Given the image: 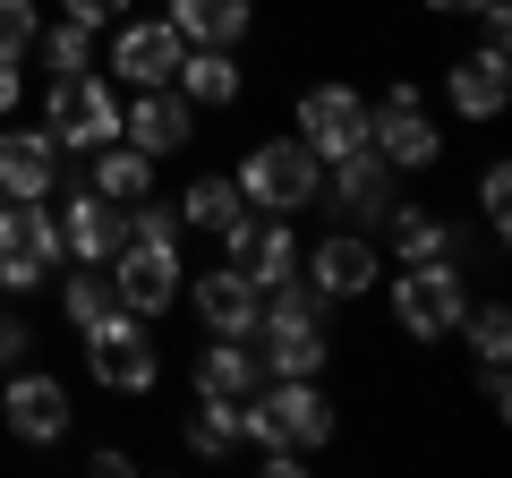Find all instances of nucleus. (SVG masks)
<instances>
[{
	"label": "nucleus",
	"mask_w": 512,
	"mask_h": 478,
	"mask_svg": "<svg viewBox=\"0 0 512 478\" xmlns=\"http://www.w3.org/2000/svg\"><path fill=\"white\" fill-rule=\"evenodd\" d=\"M256 368L265 376H325L333 368V299H316L308 282H274L256 308Z\"/></svg>",
	"instance_id": "nucleus-1"
},
{
	"label": "nucleus",
	"mask_w": 512,
	"mask_h": 478,
	"mask_svg": "<svg viewBox=\"0 0 512 478\" xmlns=\"http://www.w3.org/2000/svg\"><path fill=\"white\" fill-rule=\"evenodd\" d=\"M239 444H299V453H325L333 444V402H325V376H274L239 402Z\"/></svg>",
	"instance_id": "nucleus-2"
},
{
	"label": "nucleus",
	"mask_w": 512,
	"mask_h": 478,
	"mask_svg": "<svg viewBox=\"0 0 512 478\" xmlns=\"http://www.w3.org/2000/svg\"><path fill=\"white\" fill-rule=\"evenodd\" d=\"M60 265H69V248H60L52 197H0V291L35 299V291H52Z\"/></svg>",
	"instance_id": "nucleus-3"
},
{
	"label": "nucleus",
	"mask_w": 512,
	"mask_h": 478,
	"mask_svg": "<svg viewBox=\"0 0 512 478\" xmlns=\"http://www.w3.org/2000/svg\"><path fill=\"white\" fill-rule=\"evenodd\" d=\"M231 180H239V197H248L256 214H308V205L325 197V163H316L299 137H256Z\"/></svg>",
	"instance_id": "nucleus-4"
},
{
	"label": "nucleus",
	"mask_w": 512,
	"mask_h": 478,
	"mask_svg": "<svg viewBox=\"0 0 512 478\" xmlns=\"http://www.w3.org/2000/svg\"><path fill=\"white\" fill-rule=\"evenodd\" d=\"M461 316H470V282H461L453 257L393 265V325H402L410 342H453Z\"/></svg>",
	"instance_id": "nucleus-5"
},
{
	"label": "nucleus",
	"mask_w": 512,
	"mask_h": 478,
	"mask_svg": "<svg viewBox=\"0 0 512 478\" xmlns=\"http://www.w3.org/2000/svg\"><path fill=\"white\" fill-rule=\"evenodd\" d=\"M86 376L103 393H154L163 385V342H154V316H94L86 325Z\"/></svg>",
	"instance_id": "nucleus-6"
},
{
	"label": "nucleus",
	"mask_w": 512,
	"mask_h": 478,
	"mask_svg": "<svg viewBox=\"0 0 512 478\" xmlns=\"http://www.w3.org/2000/svg\"><path fill=\"white\" fill-rule=\"evenodd\" d=\"M367 146L393 171H436L444 163V129H436V111H427V94L410 86V77H393V86L367 103Z\"/></svg>",
	"instance_id": "nucleus-7"
},
{
	"label": "nucleus",
	"mask_w": 512,
	"mask_h": 478,
	"mask_svg": "<svg viewBox=\"0 0 512 478\" xmlns=\"http://www.w3.org/2000/svg\"><path fill=\"white\" fill-rule=\"evenodd\" d=\"M43 129H52L60 154H94L120 137V94H111V77L77 69V77H52V94H43Z\"/></svg>",
	"instance_id": "nucleus-8"
},
{
	"label": "nucleus",
	"mask_w": 512,
	"mask_h": 478,
	"mask_svg": "<svg viewBox=\"0 0 512 478\" xmlns=\"http://www.w3.org/2000/svg\"><path fill=\"white\" fill-rule=\"evenodd\" d=\"M299 282L316 299H333V308H350V299H367L384 282V248L367 231H325L316 248H299Z\"/></svg>",
	"instance_id": "nucleus-9"
},
{
	"label": "nucleus",
	"mask_w": 512,
	"mask_h": 478,
	"mask_svg": "<svg viewBox=\"0 0 512 478\" xmlns=\"http://www.w3.org/2000/svg\"><path fill=\"white\" fill-rule=\"evenodd\" d=\"M180 239H120V257H111V291H120L128 316H171L180 308Z\"/></svg>",
	"instance_id": "nucleus-10"
},
{
	"label": "nucleus",
	"mask_w": 512,
	"mask_h": 478,
	"mask_svg": "<svg viewBox=\"0 0 512 478\" xmlns=\"http://www.w3.org/2000/svg\"><path fill=\"white\" fill-rule=\"evenodd\" d=\"M291 137L316 154V163H342L350 146H367V94L342 86V77L308 86V94H299V111H291Z\"/></svg>",
	"instance_id": "nucleus-11"
},
{
	"label": "nucleus",
	"mask_w": 512,
	"mask_h": 478,
	"mask_svg": "<svg viewBox=\"0 0 512 478\" xmlns=\"http://www.w3.org/2000/svg\"><path fill=\"white\" fill-rule=\"evenodd\" d=\"M222 257H231L256 291L291 282V274H299V231H291V214H256V205H239L231 231H222Z\"/></svg>",
	"instance_id": "nucleus-12"
},
{
	"label": "nucleus",
	"mask_w": 512,
	"mask_h": 478,
	"mask_svg": "<svg viewBox=\"0 0 512 478\" xmlns=\"http://www.w3.org/2000/svg\"><path fill=\"white\" fill-rule=\"evenodd\" d=\"M120 137L146 154V163H171V154L197 146V103H188L180 86H137L120 103Z\"/></svg>",
	"instance_id": "nucleus-13"
},
{
	"label": "nucleus",
	"mask_w": 512,
	"mask_h": 478,
	"mask_svg": "<svg viewBox=\"0 0 512 478\" xmlns=\"http://www.w3.org/2000/svg\"><path fill=\"white\" fill-rule=\"evenodd\" d=\"M60 248H69V265H111L128 239V205H111L103 188H69L60 197Z\"/></svg>",
	"instance_id": "nucleus-14"
},
{
	"label": "nucleus",
	"mask_w": 512,
	"mask_h": 478,
	"mask_svg": "<svg viewBox=\"0 0 512 478\" xmlns=\"http://www.w3.org/2000/svg\"><path fill=\"white\" fill-rule=\"evenodd\" d=\"M0 419H9V436H18V444H60L77 427V402H69L60 376L18 368V376H9V393H0Z\"/></svg>",
	"instance_id": "nucleus-15"
},
{
	"label": "nucleus",
	"mask_w": 512,
	"mask_h": 478,
	"mask_svg": "<svg viewBox=\"0 0 512 478\" xmlns=\"http://www.w3.org/2000/svg\"><path fill=\"white\" fill-rule=\"evenodd\" d=\"M180 52H188V43L171 35V18H120V26H111V77H128V94H137V86H171Z\"/></svg>",
	"instance_id": "nucleus-16"
},
{
	"label": "nucleus",
	"mask_w": 512,
	"mask_h": 478,
	"mask_svg": "<svg viewBox=\"0 0 512 478\" xmlns=\"http://www.w3.org/2000/svg\"><path fill=\"white\" fill-rule=\"evenodd\" d=\"M325 197L350 214V231H376L384 205H393V163L376 146H350L342 163H325Z\"/></svg>",
	"instance_id": "nucleus-17"
},
{
	"label": "nucleus",
	"mask_w": 512,
	"mask_h": 478,
	"mask_svg": "<svg viewBox=\"0 0 512 478\" xmlns=\"http://www.w3.org/2000/svg\"><path fill=\"white\" fill-rule=\"evenodd\" d=\"M188 308L205 316V333H256L265 291H256V282L239 274L231 257H222V265H205V274H188Z\"/></svg>",
	"instance_id": "nucleus-18"
},
{
	"label": "nucleus",
	"mask_w": 512,
	"mask_h": 478,
	"mask_svg": "<svg viewBox=\"0 0 512 478\" xmlns=\"http://www.w3.org/2000/svg\"><path fill=\"white\" fill-rule=\"evenodd\" d=\"M444 103H453V120H495L512 103V60L504 52H461L444 69Z\"/></svg>",
	"instance_id": "nucleus-19"
},
{
	"label": "nucleus",
	"mask_w": 512,
	"mask_h": 478,
	"mask_svg": "<svg viewBox=\"0 0 512 478\" xmlns=\"http://www.w3.org/2000/svg\"><path fill=\"white\" fill-rule=\"evenodd\" d=\"M60 188V146L52 129H0V197H52Z\"/></svg>",
	"instance_id": "nucleus-20"
},
{
	"label": "nucleus",
	"mask_w": 512,
	"mask_h": 478,
	"mask_svg": "<svg viewBox=\"0 0 512 478\" xmlns=\"http://www.w3.org/2000/svg\"><path fill=\"white\" fill-rule=\"evenodd\" d=\"M163 18L180 43H205V52H231V43H248L256 26V0H163Z\"/></svg>",
	"instance_id": "nucleus-21"
},
{
	"label": "nucleus",
	"mask_w": 512,
	"mask_h": 478,
	"mask_svg": "<svg viewBox=\"0 0 512 478\" xmlns=\"http://www.w3.org/2000/svg\"><path fill=\"white\" fill-rule=\"evenodd\" d=\"M384 239H393V265H419V257H453V214H436V205L419 197H393L376 222Z\"/></svg>",
	"instance_id": "nucleus-22"
},
{
	"label": "nucleus",
	"mask_w": 512,
	"mask_h": 478,
	"mask_svg": "<svg viewBox=\"0 0 512 478\" xmlns=\"http://www.w3.org/2000/svg\"><path fill=\"white\" fill-rule=\"evenodd\" d=\"M256 376H265V368H256V342H248V333H214V342L197 350V376H188V385L214 393V402H248Z\"/></svg>",
	"instance_id": "nucleus-23"
},
{
	"label": "nucleus",
	"mask_w": 512,
	"mask_h": 478,
	"mask_svg": "<svg viewBox=\"0 0 512 478\" xmlns=\"http://www.w3.org/2000/svg\"><path fill=\"white\" fill-rule=\"evenodd\" d=\"M171 86H180L197 111H231L239 94H248V69H239L231 52H205V43H188L180 69H171Z\"/></svg>",
	"instance_id": "nucleus-24"
},
{
	"label": "nucleus",
	"mask_w": 512,
	"mask_h": 478,
	"mask_svg": "<svg viewBox=\"0 0 512 478\" xmlns=\"http://www.w3.org/2000/svg\"><path fill=\"white\" fill-rule=\"evenodd\" d=\"M171 205H180V222H188V231L222 239V231H231V214H239L248 197H239V180H231V171H197V180H188Z\"/></svg>",
	"instance_id": "nucleus-25"
},
{
	"label": "nucleus",
	"mask_w": 512,
	"mask_h": 478,
	"mask_svg": "<svg viewBox=\"0 0 512 478\" xmlns=\"http://www.w3.org/2000/svg\"><path fill=\"white\" fill-rule=\"evenodd\" d=\"M86 188H103L111 205H137V197H154V163L128 137H111V146H94V171H86Z\"/></svg>",
	"instance_id": "nucleus-26"
},
{
	"label": "nucleus",
	"mask_w": 512,
	"mask_h": 478,
	"mask_svg": "<svg viewBox=\"0 0 512 478\" xmlns=\"http://www.w3.org/2000/svg\"><path fill=\"white\" fill-rule=\"evenodd\" d=\"M180 444L197 461H231L239 453V402H214V393H197V410L180 419Z\"/></svg>",
	"instance_id": "nucleus-27"
},
{
	"label": "nucleus",
	"mask_w": 512,
	"mask_h": 478,
	"mask_svg": "<svg viewBox=\"0 0 512 478\" xmlns=\"http://www.w3.org/2000/svg\"><path fill=\"white\" fill-rule=\"evenodd\" d=\"M120 308V291H111V265H69L60 274V316H69L77 333L94 325V316H111Z\"/></svg>",
	"instance_id": "nucleus-28"
},
{
	"label": "nucleus",
	"mask_w": 512,
	"mask_h": 478,
	"mask_svg": "<svg viewBox=\"0 0 512 478\" xmlns=\"http://www.w3.org/2000/svg\"><path fill=\"white\" fill-rule=\"evenodd\" d=\"M94 26H77V18H52L35 35V52H43V77H77V69H94Z\"/></svg>",
	"instance_id": "nucleus-29"
},
{
	"label": "nucleus",
	"mask_w": 512,
	"mask_h": 478,
	"mask_svg": "<svg viewBox=\"0 0 512 478\" xmlns=\"http://www.w3.org/2000/svg\"><path fill=\"white\" fill-rule=\"evenodd\" d=\"M461 333H470V359H478V368H504V359H512V308H504V299L470 308V316H461Z\"/></svg>",
	"instance_id": "nucleus-30"
},
{
	"label": "nucleus",
	"mask_w": 512,
	"mask_h": 478,
	"mask_svg": "<svg viewBox=\"0 0 512 478\" xmlns=\"http://www.w3.org/2000/svg\"><path fill=\"white\" fill-rule=\"evenodd\" d=\"M43 35V9L35 0H0V60H26Z\"/></svg>",
	"instance_id": "nucleus-31"
},
{
	"label": "nucleus",
	"mask_w": 512,
	"mask_h": 478,
	"mask_svg": "<svg viewBox=\"0 0 512 478\" xmlns=\"http://www.w3.org/2000/svg\"><path fill=\"white\" fill-rule=\"evenodd\" d=\"M188 222H180V205L171 197H137L128 205V239H180Z\"/></svg>",
	"instance_id": "nucleus-32"
},
{
	"label": "nucleus",
	"mask_w": 512,
	"mask_h": 478,
	"mask_svg": "<svg viewBox=\"0 0 512 478\" xmlns=\"http://www.w3.org/2000/svg\"><path fill=\"white\" fill-rule=\"evenodd\" d=\"M478 214H487V231H495V239L512 231V171H504V163L478 171Z\"/></svg>",
	"instance_id": "nucleus-33"
},
{
	"label": "nucleus",
	"mask_w": 512,
	"mask_h": 478,
	"mask_svg": "<svg viewBox=\"0 0 512 478\" xmlns=\"http://www.w3.org/2000/svg\"><path fill=\"white\" fill-rule=\"evenodd\" d=\"M137 0H60V18H77V26H94V35H111V26L128 18Z\"/></svg>",
	"instance_id": "nucleus-34"
},
{
	"label": "nucleus",
	"mask_w": 512,
	"mask_h": 478,
	"mask_svg": "<svg viewBox=\"0 0 512 478\" xmlns=\"http://www.w3.org/2000/svg\"><path fill=\"white\" fill-rule=\"evenodd\" d=\"M26 350H35V325H26V316L9 308V299H0V368H18Z\"/></svg>",
	"instance_id": "nucleus-35"
},
{
	"label": "nucleus",
	"mask_w": 512,
	"mask_h": 478,
	"mask_svg": "<svg viewBox=\"0 0 512 478\" xmlns=\"http://www.w3.org/2000/svg\"><path fill=\"white\" fill-rule=\"evenodd\" d=\"M478 52H504V60H512V9H504V0L478 9Z\"/></svg>",
	"instance_id": "nucleus-36"
},
{
	"label": "nucleus",
	"mask_w": 512,
	"mask_h": 478,
	"mask_svg": "<svg viewBox=\"0 0 512 478\" xmlns=\"http://www.w3.org/2000/svg\"><path fill=\"white\" fill-rule=\"evenodd\" d=\"M478 402H487L495 419H504V410H512V385H504V368H487V376H478Z\"/></svg>",
	"instance_id": "nucleus-37"
},
{
	"label": "nucleus",
	"mask_w": 512,
	"mask_h": 478,
	"mask_svg": "<svg viewBox=\"0 0 512 478\" xmlns=\"http://www.w3.org/2000/svg\"><path fill=\"white\" fill-rule=\"evenodd\" d=\"M26 103V77H18V60H0V120Z\"/></svg>",
	"instance_id": "nucleus-38"
},
{
	"label": "nucleus",
	"mask_w": 512,
	"mask_h": 478,
	"mask_svg": "<svg viewBox=\"0 0 512 478\" xmlns=\"http://www.w3.org/2000/svg\"><path fill=\"white\" fill-rule=\"evenodd\" d=\"M427 18H478V9H487V0H419Z\"/></svg>",
	"instance_id": "nucleus-39"
},
{
	"label": "nucleus",
	"mask_w": 512,
	"mask_h": 478,
	"mask_svg": "<svg viewBox=\"0 0 512 478\" xmlns=\"http://www.w3.org/2000/svg\"><path fill=\"white\" fill-rule=\"evenodd\" d=\"M0 299H9V291H0Z\"/></svg>",
	"instance_id": "nucleus-40"
}]
</instances>
